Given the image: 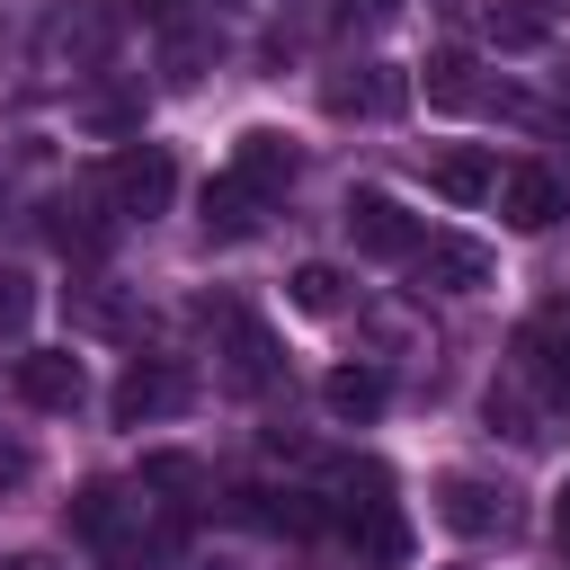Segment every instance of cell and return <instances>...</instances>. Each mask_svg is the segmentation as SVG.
<instances>
[{"label":"cell","instance_id":"1","mask_svg":"<svg viewBox=\"0 0 570 570\" xmlns=\"http://www.w3.org/2000/svg\"><path fill=\"white\" fill-rule=\"evenodd\" d=\"M98 196H107V214L151 223V214H169V196H178V160H169L160 142H134V151H116V160L98 169Z\"/></svg>","mask_w":570,"mask_h":570},{"label":"cell","instance_id":"2","mask_svg":"<svg viewBox=\"0 0 570 570\" xmlns=\"http://www.w3.org/2000/svg\"><path fill=\"white\" fill-rule=\"evenodd\" d=\"M410 285H428V294H481L490 285V249L463 240V232H428L410 249Z\"/></svg>","mask_w":570,"mask_h":570},{"label":"cell","instance_id":"3","mask_svg":"<svg viewBox=\"0 0 570 570\" xmlns=\"http://www.w3.org/2000/svg\"><path fill=\"white\" fill-rule=\"evenodd\" d=\"M499 214H508V232H552V223L570 214V187H561V169H543V160H517V169H499Z\"/></svg>","mask_w":570,"mask_h":570},{"label":"cell","instance_id":"4","mask_svg":"<svg viewBox=\"0 0 570 570\" xmlns=\"http://www.w3.org/2000/svg\"><path fill=\"white\" fill-rule=\"evenodd\" d=\"M338 223H347V240H356L365 258H410V249L428 240V232H419V223L401 214V196H383V187H356Z\"/></svg>","mask_w":570,"mask_h":570},{"label":"cell","instance_id":"5","mask_svg":"<svg viewBox=\"0 0 570 570\" xmlns=\"http://www.w3.org/2000/svg\"><path fill=\"white\" fill-rule=\"evenodd\" d=\"M178 401H187V374L160 365V356H134V365L116 374V392H107V419H116V428H142V419H169Z\"/></svg>","mask_w":570,"mask_h":570},{"label":"cell","instance_id":"6","mask_svg":"<svg viewBox=\"0 0 570 570\" xmlns=\"http://www.w3.org/2000/svg\"><path fill=\"white\" fill-rule=\"evenodd\" d=\"M436 525H454V534H508V481H490V472H436Z\"/></svg>","mask_w":570,"mask_h":570},{"label":"cell","instance_id":"7","mask_svg":"<svg viewBox=\"0 0 570 570\" xmlns=\"http://www.w3.org/2000/svg\"><path fill=\"white\" fill-rule=\"evenodd\" d=\"M107 45H116V9H98V0H71L45 27V62H71V71H98Z\"/></svg>","mask_w":570,"mask_h":570},{"label":"cell","instance_id":"8","mask_svg":"<svg viewBox=\"0 0 570 570\" xmlns=\"http://www.w3.org/2000/svg\"><path fill=\"white\" fill-rule=\"evenodd\" d=\"M18 401H27V410H53V419H71V410L89 401V374H80V356H71V347H36V356H18Z\"/></svg>","mask_w":570,"mask_h":570},{"label":"cell","instance_id":"9","mask_svg":"<svg viewBox=\"0 0 570 570\" xmlns=\"http://www.w3.org/2000/svg\"><path fill=\"white\" fill-rule=\"evenodd\" d=\"M338 534H347L356 570H401V561H410V525H401L392 499H356V508L338 517Z\"/></svg>","mask_w":570,"mask_h":570},{"label":"cell","instance_id":"10","mask_svg":"<svg viewBox=\"0 0 570 570\" xmlns=\"http://www.w3.org/2000/svg\"><path fill=\"white\" fill-rule=\"evenodd\" d=\"M214 321H223V383H232V392H267V383H276V338H267L249 312H232V303H223Z\"/></svg>","mask_w":570,"mask_h":570},{"label":"cell","instance_id":"11","mask_svg":"<svg viewBox=\"0 0 570 570\" xmlns=\"http://www.w3.org/2000/svg\"><path fill=\"white\" fill-rule=\"evenodd\" d=\"M321 98H330V116H401V107H410V80H401L392 62H356V71H338Z\"/></svg>","mask_w":570,"mask_h":570},{"label":"cell","instance_id":"12","mask_svg":"<svg viewBox=\"0 0 570 570\" xmlns=\"http://www.w3.org/2000/svg\"><path fill=\"white\" fill-rule=\"evenodd\" d=\"M517 356H525V374H534L552 401H570V312H534V321L517 330Z\"/></svg>","mask_w":570,"mask_h":570},{"label":"cell","instance_id":"13","mask_svg":"<svg viewBox=\"0 0 570 570\" xmlns=\"http://www.w3.org/2000/svg\"><path fill=\"white\" fill-rule=\"evenodd\" d=\"M294 169H303V160H294V142H285V134H267V125H249V134L232 142V178H249L267 205L294 187Z\"/></svg>","mask_w":570,"mask_h":570},{"label":"cell","instance_id":"14","mask_svg":"<svg viewBox=\"0 0 570 570\" xmlns=\"http://www.w3.org/2000/svg\"><path fill=\"white\" fill-rule=\"evenodd\" d=\"M98 205H107V196H53V205H45V240H53L62 258H80V267L107 258V223H98Z\"/></svg>","mask_w":570,"mask_h":570},{"label":"cell","instance_id":"15","mask_svg":"<svg viewBox=\"0 0 570 570\" xmlns=\"http://www.w3.org/2000/svg\"><path fill=\"white\" fill-rule=\"evenodd\" d=\"M258 214H267V196H258L249 178H232V169H223V178H205V214H196V223H205V240H249V232H258Z\"/></svg>","mask_w":570,"mask_h":570},{"label":"cell","instance_id":"16","mask_svg":"<svg viewBox=\"0 0 570 570\" xmlns=\"http://www.w3.org/2000/svg\"><path fill=\"white\" fill-rule=\"evenodd\" d=\"M428 107H445V116H463V107H490V80H481V62H472L463 45L428 53Z\"/></svg>","mask_w":570,"mask_h":570},{"label":"cell","instance_id":"17","mask_svg":"<svg viewBox=\"0 0 570 570\" xmlns=\"http://www.w3.org/2000/svg\"><path fill=\"white\" fill-rule=\"evenodd\" d=\"M125 508H134V499H125V490H116V481H89V490H80V499H71V534H80V543H98V552H116V561H125Z\"/></svg>","mask_w":570,"mask_h":570},{"label":"cell","instance_id":"18","mask_svg":"<svg viewBox=\"0 0 570 570\" xmlns=\"http://www.w3.org/2000/svg\"><path fill=\"white\" fill-rule=\"evenodd\" d=\"M481 36L499 53H534V45H552V9L543 0H490L481 9Z\"/></svg>","mask_w":570,"mask_h":570},{"label":"cell","instance_id":"19","mask_svg":"<svg viewBox=\"0 0 570 570\" xmlns=\"http://www.w3.org/2000/svg\"><path fill=\"white\" fill-rule=\"evenodd\" d=\"M428 187H436L445 205H481V196H499V160H490V151H436Z\"/></svg>","mask_w":570,"mask_h":570},{"label":"cell","instance_id":"20","mask_svg":"<svg viewBox=\"0 0 570 570\" xmlns=\"http://www.w3.org/2000/svg\"><path fill=\"white\" fill-rule=\"evenodd\" d=\"M321 401H330V419H374L392 401V383H383V365H330L321 374Z\"/></svg>","mask_w":570,"mask_h":570},{"label":"cell","instance_id":"21","mask_svg":"<svg viewBox=\"0 0 570 570\" xmlns=\"http://www.w3.org/2000/svg\"><path fill=\"white\" fill-rule=\"evenodd\" d=\"M214 53H223V45H214V27H196V18H187V27H169V45H160V71H169V89H196Z\"/></svg>","mask_w":570,"mask_h":570},{"label":"cell","instance_id":"22","mask_svg":"<svg viewBox=\"0 0 570 570\" xmlns=\"http://www.w3.org/2000/svg\"><path fill=\"white\" fill-rule=\"evenodd\" d=\"M62 303H71V321H80V330H107V338H125V330H134V303H125V294H107L98 276H89V285H71Z\"/></svg>","mask_w":570,"mask_h":570},{"label":"cell","instance_id":"23","mask_svg":"<svg viewBox=\"0 0 570 570\" xmlns=\"http://www.w3.org/2000/svg\"><path fill=\"white\" fill-rule=\"evenodd\" d=\"M285 294H294L303 312H338V303H347V276H338L330 258H312V267H294V285H285Z\"/></svg>","mask_w":570,"mask_h":570},{"label":"cell","instance_id":"24","mask_svg":"<svg viewBox=\"0 0 570 570\" xmlns=\"http://www.w3.org/2000/svg\"><path fill=\"white\" fill-rule=\"evenodd\" d=\"M27 321H36V285L18 267H0V338H27Z\"/></svg>","mask_w":570,"mask_h":570},{"label":"cell","instance_id":"25","mask_svg":"<svg viewBox=\"0 0 570 570\" xmlns=\"http://www.w3.org/2000/svg\"><path fill=\"white\" fill-rule=\"evenodd\" d=\"M142 481H151V490H196V463H187V454H151Z\"/></svg>","mask_w":570,"mask_h":570},{"label":"cell","instance_id":"26","mask_svg":"<svg viewBox=\"0 0 570 570\" xmlns=\"http://www.w3.org/2000/svg\"><path fill=\"white\" fill-rule=\"evenodd\" d=\"M125 18H142V27H187V0H125Z\"/></svg>","mask_w":570,"mask_h":570},{"label":"cell","instance_id":"27","mask_svg":"<svg viewBox=\"0 0 570 570\" xmlns=\"http://www.w3.org/2000/svg\"><path fill=\"white\" fill-rule=\"evenodd\" d=\"M490 428H508V436H534V428H525V410H517L508 392H490Z\"/></svg>","mask_w":570,"mask_h":570},{"label":"cell","instance_id":"28","mask_svg":"<svg viewBox=\"0 0 570 570\" xmlns=\"http://www.w3.org/2000/svg\"><path fill=\"white\" fill-rule=\"evenodd\" d=\"M338 18H347V27H374V18H392V0H347Z\"/></svg>","mask_w":570,"mask_h":570},{"label":"cell","instance_id":"29","mask_svg":"<svg viewBox=\"0 0 570 570\" xmlns=\"http://www.w3.org/2000/svg\"><path fill=\"white\" fill-rule=\"evenodd\" d=\"M36 463H27V445H0V481H27Z\"/></svg>","mask_w":570,"mask_h":570},{"label":"cell","instance_id":"30","mask_svg":"<svg viewBox=\"0 0 570 570\" xmlns=\"http://www.w3.org/2000/svg\"><path fill=\"white\" fill-rule=\"evenodd\" d=\"M552 534H561V543H570V490H561V499H552Z\"/></svg>","mask_w":570,"mask_h":570}]
</instances>
